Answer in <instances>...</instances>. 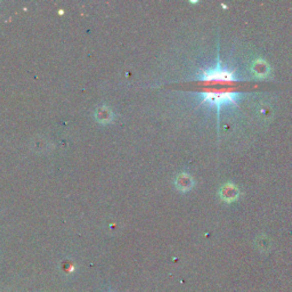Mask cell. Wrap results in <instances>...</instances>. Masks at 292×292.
Returning a JSON list of instances; mask_svg holds the SVG:
<instances>
[{
  "instance_id": "1",
  "label": "cell",
  "mask_w": 292,
  "mask_h": 292,
  "mask_svg": "<svg viewBox=\"0 0 292 292\" xmlns=\"http://www.w3.org/2000/svg\"><path fill=\"white\" fill-rule=\"evenodd\" d=\"M203 103H209L212 106H216L217 110H220L223 105L236 104V97L238 93L233 89H210L204 90Z\"/></svg>"
}]
</instances>
